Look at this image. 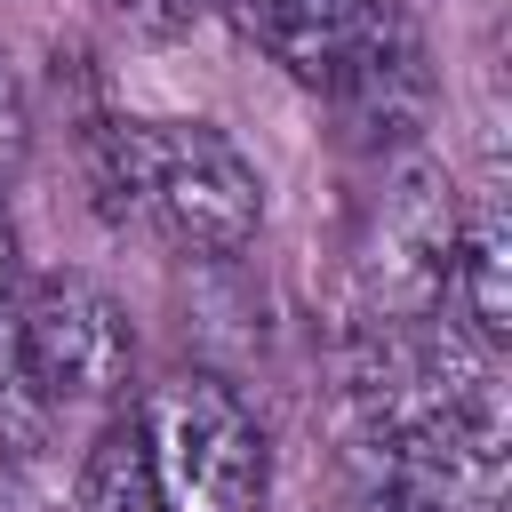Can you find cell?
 Here are the masks:
<instances>
[{"label": "cell", "mask_w": 512, "mask_h": 512, "mask_svg": "<svg viewBox=\"0 0 512 512\" xmlns=\"http://www.w3.org/2000/svg\"><path fill=\"white\" fill-rule=\"evenodd\" d=\"M88 168L112 216L152 224L184 256H240L264 224L256 160L208 120H104Z\"/></svg>", "instance_id": "obj_1"}, {"label": "cell", "mask_w": 512, "mask_h": 512, "mask_svg": "<svg viewBox=\"0 0 512 512\" xmlns=\"http://www.w3.org/2000/svg\"><path fill=\"white\" fill-rule=\"evenodd\" d=\"M16 368L48 400H112L136 376V336L128 312L72 272H48L16 304Z\"/></svg>", "instance_id": "obj_4"}, {"label": "cell", "mask_w": 512, "mask_h": 512, "mask_svg": "<svg viewBox=\"0 0 512 512\" xmlns=\"http://www.w3.org/2000/svg\"><path fill=\"white\" fill-rule=\"evenodd\" d=\"M368 512H440V496H424L416 480H400V472H392V480H384V496H376Z\"/></svg>", "instance_id": "obj_9"}, {"label": "cell", "mask_w": 512, "mask_h": 512, "mask_svg": "<svg viewBox=\"0 0 512 512\" xmlns=\"http://www.w3.org/2000/svg\"><path fill=\"white\" fill-rule=\"evenodd\" d=\"M112 8V24H128L136 40H184L216 0H104Z\"/></svg>", "instance_id": "obj_8"}, {"label": "cell", "mask_w": 512, "mask_h": 512, "mask_svg": "<svg viewBox=\"0 0 512 512\" xmlns=\"http://www.w3.org/2000/svg\"><path fill=\"white\" fill-rule=\"evenodd\" d=\"M136 432H144V464L168 512H264L272 448H264L256 408L224 376L176 368L168 384H152Z\"/></svg>", "instance_id": "obj_3"}, {"label": "cell", "mask_w": 512, "mask_h": 512, "mask_svg": "<svg viewBox=\"0 0 512 512\" xmlns=\"http://www.w3.org/2000/svg\"><path fill=\"white\" fill-rule=\"evenodd\" d=\"M456 184L432 160H408L384 200H376V240H368V288L392 320H432V304L448 296V264H456Z\"/></svg>", "instance_id": "obj_5"}, {"label": "cell", "mask_w": 512, "mask_h": 512, "mask_svg": "<svg viewBox=\"0 0 512 512\" xmlns=\"http://www.w3.org/2000/svg\"><path fill=\"white\" fill-rule=\"evenodd\" d=\"M0 288H8V208H0Z\"/></svg>", "instance_id": "obj_10"}, {"label": "cell", "mask_w": 512, "mask_h": 512, "mask_svg": "<svg viewBox=\"0 0 512 512\" xmlns=\"http://www.w3.org/2000/svg\"><path fill=\"white\" fill-rule=\"evenodd\" d=\"M240 40H256L288 80L320 88L352 128L384 136L424 112V56L392 0H224Z\"/></svg>", "instance_id": "obj_2"}, {"label": "cell", "mask_w": 512, "mask_h": 512, "mask_svg": "<svg viewBox=\"0 0 512 512\" xmlns=\"http://www.w3.org/2000/svg\"><path fill=\"white\" fill-rule=\"evenodd\" d=\"M448 288L464 304V328L496 352L512 336V232H504V208L480 200L464 224H456V264H448Z\"/></svg>", "instance_id": "obj_6"}, {"label": "cell", "mask_w": 512, "mask_h": 512, "mask_svg": "<svg viewBox=\"0 0 512 512\" xmlns=\"http://www.w3.org/2000/svg\"><path fill=\"white\" fill-rule=\"evenodd\" d=\"M72 512H168V504H160V480H152V464H144L136 416H120V424H104V432L88 440V456H80V472H72Z\"/></svg>", "instance_id": "obj_7"}]
</instances>
